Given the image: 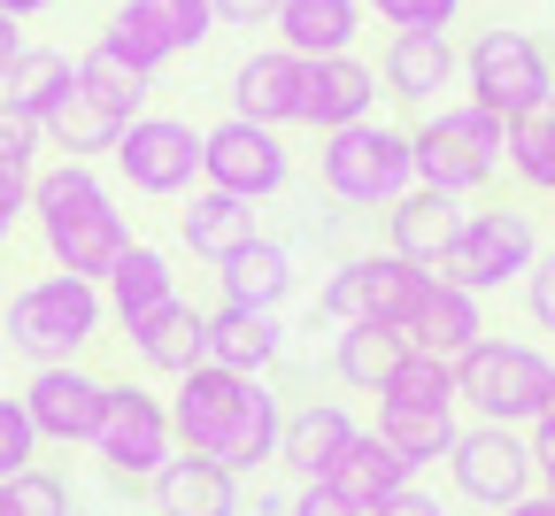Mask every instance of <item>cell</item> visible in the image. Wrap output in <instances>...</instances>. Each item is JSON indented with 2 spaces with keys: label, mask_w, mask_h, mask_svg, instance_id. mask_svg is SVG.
<instances>
[{
  "label": "cell",
  "mask_w": 555,
  "mask_h": 516,
  "mask_svg": "<svg viewBox=\"0 0 555 516\" xmlns=\"http://www.w3.org/2000/svg\"><path fill=\"white\" fill-rule=\"evenodd\" d=\"M448 478H455L463 501H478V508L502 516L509 501L532 493V448H525V431H509V424H463L455 448H448Z\"/></svg>",
  "instance_id": "12"
},
{
  "label": "cell",
  "mask_w": 555,
  "mask_h": 516,
  "mask_svg": "<svg viewBox=\"0 0 555 516\" xmlns=\"http://www.w3.org/2000/svg\"><path fill=\"white\" fill-rule=\"evenodd\" d=\"M555 401V354H540L532 339H494L486 332L463 362H455V409H470L478 424H509L532 431Z\"/></svg>",
  "instance_id": "3"
},
{
  "label": "cell",
  "mask_w": 555,
  "mask_h": 516,
  "mask_svg": "<svg viewBox=\"0 0 555 516\" xmlns=\"http://www.w3.org/2000/svg\"><path fill=\"white\" fill-rule=\"evenodd\" d=\"M286 354V332L278 317H255V309H208V362L217 371H240V378H270V362Z\"/></svg>",
  "instance_id": "29"
},
{
  "label": "cell",
  "mask_w": 555,
  "mask_h": 516,
  "mask_svg": "<svg viewBox=\"0 0 555 516\" xmlns=\"http://www.w3.org/2000/svg\"><path fill=\"white\" fill-rule=\"evenodd\" d=\"M93 455H101V478L124 486V493H147L163 478V463L178 455V431H170V401L139 378H108V401H101V424H93Z\"/></svg>",
  "instance_id": "5"
},
{
  "label": "cell",
  "mask_w": 555,
  "mask_h": 516,
  "mask_svg": "<svg viewBox=\"0 0 555 516\" xmlns=\"http://www.w3.org/2000/svg\"><path fill=\"white\" fill-rule=\"evenodd\" d=\"M170 431L178 455H201L232 478H255L278 463V431H286V401L270 378H240L217 362H193L185 378H170Z\"/></svg>",
  "instance_id": "1"
},
{
  "label": "cell",
  "mask_w": 555,
  "mask_h": 516,
  "mask_svg": "<svg viewBox=\"0 0 555 516\" xmlns=\"http://www.w3.org/2000/svg\"><path fill=\"white\" fill-rule=\"evenodd\" d=\"M39 155H47V139H39V124H31L24 108H9V101H0V170H16V178H31V170H39Z\"/></svg>",
  "instance_id": "40"
},
{
  "label": "cell",
  "mask_w": 555,
  "mask_h": 516,
  "mask_svg": "<svg viewBox=\"0 0 555 516\" xmlns=\"http://www.w3.org/2000/svg\"><path fill=\"white\" fill-rule=\"evenodd\" d=\"M16 401H24L31 431H39V448H93V424H101L108 378H93L86 362H39Z\"/></svg>",
  "instance_id": "13"
},
{
  "label": "cell",
  "mask_w": 555,
  "mask_h": 516,
  "mask_svg": "<svg viewBox=\"0 0 555 516\" xmlns=\"http://www.w3.org/2000/svg\"><path fill=\"white\" fill-rule=\"evenodd\" d=\"M47 448H39V431H31V416H24V401L16 394H0V478H16V470H31Z\"/></svg>",
  "instance_id": "39"
},
{
  "label": "cell",
  "mask_w": 555,
  "mask_h": 516,
  "mask_svg": "<svg viewBox=\"0 0 555 516\" xmlns=\"http://www.w3.org/2000/svg\"><path fill=\"white\" fill-rule=\"evenodd\" d=\"M78 78H86V86H93V93H101L124 124H131V116H147V101H155V78H147L139 62H124L108 39H93V47L78 54Z\"/></svg>",
  "instance_id": "33"
},
{
  "label": "cell",
  "mask_w": 555,
  "mask_h": 516,
  "mask_svg": "<svg viewBox=\"0 0 555 516\" xmlns=\"http://www.w3.org/2000/svg\"><path fill=\"white\" fill-rule=\"evenodd\" d=\"M416 354H440V362H463L478 339H486V301L478 293H463V285H448V278H433V293H425V309L409 317V332H401Z\"/></svg>",
  "instance_id": "24"
},
{
  "label": "cell",
  "mask_w": 555,
  "mask_h": 516,
  "mask_svg": "<svg viewBox=\"0 0 555 516\" xmlns=\"http://www.w3.org/2000/svg\"><path fill=\"white\" fill-rule=\"evenodd\" d=\"M409 354V339L401 332H378V324H339V339H332V378L347 386V394H378L386 378H393V362Z\"/></svg>",
  "instance_id": "30"
},
{
  "label": "cell",
  "mask_w": 555,
  "mask_h": 516,
  "mask_svg": "<svg viewBox=\"0 0 555 516\" xmlns=\"http://www.w3.org/2000/svg\"><path fill=\"white\" fill-rule=\"evenodd\" d=\"M116 170H124V185L139 193V201H185L193 185H201V131L185 124V116H163V108H147V116H131L124 131H116Z\"/></svg>",
  "instance_id": "11"
},
{
  "label": "cell",
  "mask_w": 555,
  "mask_h": 516,
  "mask_svg": "<svg viewBox=\"0 0 555 516\" xmlns=\"http://www.w3.org/2000/svg\"><path fill=\"white\" fill-rule=\"evenodd\" d=\"M201 185L208 193H232V201H278L294 185V155H286V131L270 124H247V116H224L201 131Z\"/></svg>",
  "instance_id": "10"
},
{
  "label": "cell",
  "mask_w": 555,
  "mask_h": 516,
  "mask_svg": "<svg viewBox=\"0 0 555 516\" xmlns=\"http://www.w3.org/2000/svg\"><path fill=\"white\" fill-rule=\"evenodd\" d=\"M147 501H155V516H247L240 478L217 470V463H201V455H170L163 478L147 486Z\"/></svg>",
  "instance_id": "26"
},
{
  "label": "cell",
  "mask_w": 555,
  "mask_h": 516,
  "mask_svg": "<svg viewBox=\"0 0 555 516\" xmlns=\"http://www.w3.org/2000/svg\"><path fill=\"white\" fill-rule=\"evenodd\" d=\"M363 431V416L347 409V401H301L286 409V431H278V463L294 470V486H317L339 455H347V439Z\"/></svg>",
  "instance_id": "19"
},
{
  "label": "cell",
  "mask_w": 555,
  "mask_h": 516,
  "mask_svg": "<svg viewBox=\"0 0 555 516\" xmlns=\"http://www.w3.org/2000/svg\"><path fill=\"white\" fill-rule=\"evenodd\" d=\"M463 86L486 116H532L540 101H555V54L525 31V24H478L463 47Z\"/></svg>",
  "instance_id": "6"
},
{
  "label": "cell",
  "mask_w": 555,
  "mask_h": 516,
  "mask_svg": "<svg viewBox=\"0 0 555 516\" xmlns=\"http://www.w3.org/2000/svg\"><path fill=\"white\" fill-rule=\"evenodd\" d=\"M163 9H170V31H178V54H201L217 39V9L208 0H163Z\"/></svg>",
  "instance_id": "42"
},
{
  "label": "cell",
  "mask_w": 555,
  "mask_h": 516,
  "mask_svg": "<svg viewBox=\"0 0 555 516\" xmlns=\"http://www.w3.org/2000/svg\"><path fill=\"white\" fill-rule=\"evenodd\" d=\"M101 301H108V324H116V332H131V324H147L155 309H170V301H178L170 255L147 247V240H131V255H124V262L108 270V285H101Z\"/></svg>",
  "instance_id": "25"
},
{
  "label": "cell",
  "mask_w": 555,
  "mask_h": 516,
  "mask_svg": "<svg viewBox=\"0 0 555 516\" xmlns=\"http://www.w3.org/2000/svg\"><path fill=\"white\" fill-rule=\"evenodd\" d=\"M448 124H455V131L478 146V155L494 163V170H502V155H509V124H502V116H486L478 101H455V108H448Z\"/></svg>",
  "instance_id": "41"
},
{
  "label": "cell",
  "mask_w": 555,
  "mask_h": 516,
  "mask_svg": "<svg viewBox=\"0 0 555 516\" xmlns=\"http://www.w3.org/2000/svg\"><path fill=\"white\" fill-rule=\"evenodd\" d=\"M547 232H555V201H547Z\"/></svg>",
  "instance_id": "52"
},
{
  "label": "cell",
  "mask_w": 555,
  "mask_h": 516,
  "mask_svg": "<svg viewBox=\"0 0 555 516\" xmlns=\"http://www.w3.org/2000/svg\"><path fill=\"white\" fill-rule=\"evenodd\" d=\"M502 516H555V493H540V486H532V493H525V501H509Z\"/></svg>",
  "instance_id": "50"
},
{
  "label": "cell",
  "mask_w": 555,
  "mask_h": 516,
  "mask_svg": "<svg viewBox=\"0 0 555 516\" xmlns=\"http://www.w3.org/2000/svg\"><path fill=\"white\" fill-rule=\"evenodd\" d=\"M131 354H139V371H155V378H185L193 362H208V309H193L185 293L170 309H155L147 324H131L124 332Z\"/></svg>",
  "instance_id": "23"
},
{
  "label": "cell",
  "mask_w": 555,
  "mask_h": 516,
  "mask_svg": "<svg viewBox=\"0 0 555 516\" xmlns=\"http://www.w3.org/2000/svg\"><path fill=\"white\" fill-rule=\"evenodd\" d=\"M455 224H463V201L409 185V193L386 208V255H401V262H416V270L440 278V262H448V247H455Z\"/></svg>",
  "instance_id": "21"
},
{
  "label": "cell",
  "mask_w": 555,
  "mask_h": 516,
  "mask_svg": "<svg viewBox=\"0 0 555 516\" xmlns=\"http://www.w3.org/2000/svg\"><path fill=\"white\" fill-rule=\"evenodd\" d=\"M101 39H108L124 62H139L147 78H163V69L178 62V31H170V9H163V0H124Z\"/></svg>",
  "instance_id": "32"
},
{
  "label": "cell",
  "mask_w": 555,
  "mask_h": 516,
  "mask_svg": "<svg viewBox=\"0 0 555 516\" xmlns=\"http://www.w3.org/2000/svg\"><path fill=\"white\" fill-rule=\"evenodd\" d=\"M217 285H224V309L278 317V309H286V293H294V247L286 240H255V247H240L217 270Z\"/></svg>",
  "instance_id": "28"
},
{
  "label": "cell",
  "mask_w": 555,
  "mask_h": 516,
  "mask_svg": "<svg viewBox=\"0 0 555 516\" xmlns=\"http://www.w3.org/2000/svg\"><path fill=\"white\" fill-rule=\"evenodd\" d=\"M386 448L409 463V470H433V463H448V448H455V409H386L378 401V424H371Z\"/></svg>",
  "instance_id": "31"
},
{
  "label": "cell",
  "mask_w": 555,
  "mask_h": 516,
  "mask_svg": "<svg viewBox=\"0 0 555 516\" xmlns=\"http://www.w3.org/2000/svg\"><path fill=\"white\" fill-rule=\"evenodd\" d=\"M108 332V301H101V285L86 278H69V270H47L31 285L9 293V347L31 362H86V347Z\"/></svg>",
  "instance_id": "4"
},
{
  "label": "cell",
  "mask_w": 555,
  "mask_h": 516,
  "mask_svg": "<svg viewBox=\"0 0 555 516\" xmlns=\"http://www.w3.org/2000/svg\"><path fill=\"white\" fill-rule=\"evenodd\" d=\"M31 224H39L47 262L69 270V278H86V285H108V270L139 240L131 216L108 193V178L93 163H62V155L47 170H31Z\"/></svg>",
  "instance_id": "2"
},
{
  "label": "cell",
  "mask_w": 555,
  "mask_h": 516,
  "mask_svg": "<svg viewBox=\"0 0 555 516\" xmlns=\"http://www.w3.org/2000/svg\"><path fill=\"white\" fill-rule=\"evenodd\" d=\"M54 9V0H0V16H9V24H31V16H47Z\"/></svg>",
  "instance_id": "51"
},
{
  "label": "cell",
  "mask_w": 555,
  "mask_h": 516,
  "mask_svg": "<svg viewBox=\"0 0 555 516\" xmlns=\"http://www.w3.org/2000/svg\"><path fill=\"white\" fill-rule=\"evenodd\" d=\"M378 86H386V101L433 116V108H448V86H463V47L448 31H393L378 54Z\"/></svg>",
  "instance_id": "14"
},
{
  "label": "cell",
  "mask_w": 555,
  "mask_h": 516,
  "mask_svg": "<svg viewBox=\"0 0 555 516\" xmlns=\"http://www.w3.org/2000/svg\"><path fill=\"white\" fill-rule=\"evenodd\" d=\"M525 309H532L540 332H555V247H540L532 270H525Z\"/></svg>",
  "instance_id": "43"
},
{
  "label": "cell",
  "mask_w": 555,
  "mask_h": 516,
  "mask_svg": "<svg viewBox=\"0 0 555 516\" xmlns=\"http://www.w3.org/2000/svg\"><path fill=\"white\" fill-rule=\"evenodd\" d=\"M525 448H532V486L555 493V416H540V424L525 431Z\"/></svg>",
  "instance_id": "46"
},
{
  "label": "cell",
  "mask_w": 555,
  "mask_h": 516,
  "mask_svg": "<svg viewBox=\"0 0 555 516\" xmlns=\"http://www.w3.org/2000/svg\"><path fill=\"white\" fill-rule=\"evenodd\" d=\"M547 416H555V401H547Z\"/></svg>",
  "instance_id": "53"
},
{
  "label": "cell",
  "mask_w": 555,
  "mask_h": 516,
  "mask_svg": "<svg viewBox=\"0 0 555 516\" xmlns=\"http://www.w3.org/2000/svg\"><path fill=\"white\" fill-rule=\"evenodd\" d=\"M0 486H9V508H16V516H69V478L47 470V463L16 470V478H0Z\"/></svg>",
  "instance_id": "37"
},
{
  "label": "cell",
  "mask_w": 555,
  "mask_h": 516,
  "mask_svg": "<svg viewBox=\"0 0 555 516\" xmlns=\"http://www.w3.org/2000/svg\"><path fill=\"white\" fill-rule=\"evenodd\" d=\"M363 9L386 31H448V24H463V0H363Z\"/></svg>",
  "instance_id": "38"
},
{
  "label": "cell",
  "mask_w": 555,
  "mask_h": 516,
  "mask_svg": "<svg viewBox=\"0 0 555 516\" xmlns=\"http://www.w3.org/2000/svg\"><path fill=\"white\" fill-rule=\"evenodd\" d=\"M509 178L525 185V193H547L555 201V101H540L532 116H517L509 124Z\"/></svg>",
  "instance_id": "34"
},
{
  "label": "cell",
  "mask_w": 555,
  "mask_h": 516,
  "mask_svg": "<svg viewBox=\"0 0 555 516\" xmlns=\"http://www.w3.org/2000/svg\"><path fill=\"white\" fill-rule=\"evenodd\" d=\"M69 69H78V62H69V54H54V47H24L16 62H9V78H0V101H9V108H39L62 78H69Z\"/></svg>",
  "instance_id": "36"
},
{
  "label": "cell",
  "mask_w": 555,
  "mask_h": 516,
  "mask_svg": "<svg viewBox=\"0 0 555 516\" xmlns=\"http://www.w3.org/2000/svg\"><path fill=\"white\" fill-rule=\"evenodd\" d=\"M317 185L339 208H393L416 185V155H409V131L401 124H356V131H332L317 139Z\"/></svg>",
  "instance_id": "7"
},
{
  "label": "cell",
  "mask_w": 555,
  "mask_h": 516,
  "mask_svg": "<svg viewBox=\"0 0 555 516\" xmlns=\"http://www.w3.org/2000/svg\"><path fill=\"white\" fill-rule=\"evenodd\" d=\"M371 516H448V508H440V501H433L425 486H401V493H386V501H378Z\"/></svg>",
  "instance_id": "48"
},
{
  "label": "cell",
  "mask_w": 555,
  "mask_h": 516,
  "mask_svg": "<svg viewBox=\"0 0 555 516\" xmlns=\"http://www.w3.org/2000/svg\"><path fill=\"white\" fill-rule=\"evenodd\" d=\"M31 124H39V139L54 146L62 163H101L108 146H116V131H124V116H116V108L78 78V69H69V78L31 108Z\"/></svg>",
  "instance_id": "16"
},
{
  "label": "cell",
  "mask_w": 555,
  "mask_h": 516,
  "mask_svg": "<svg viewBox=\"0 0 555 516\" xmlns=\"http://www.w3.org/2000/svg\"><path fill=\"white\" fill-rule=\"evenodd\" d=\"M532 255H540V232H532L525 208H509V201H494V208H463V224H455V247H448L440 278L486 301V293H502V285H525Z\"/></svg>",
  "instance_id": "9"
},
{
  "label": "cell",
  "mask_w": 555,
  "mask_h": 516,
  "mask_svg": "<svg viewBox=\"0 0 555 516\" xmlns=\"http://www.w3.org/2000/svg\"><path fill=\"white\" fill-rule=\"evenodd\" d=\"M425 293H433V270H416L401 255H347L324 293H317V309L324 324H378V332H409V317L425 309Z\"/></svg>",
  "instance_id": "8"
},
{
  "label": "cell",
  "mask_w": 555,
  "mask_h": 516,
  "mask_svg": "<svg viewBox=\"0 0 555 516\" xmlns=\"http://www.w3.org/2000/svg\"><path fill=\"white\" fill-rule=\"evenodd\" d=\"M363 24H371L363 0H286L270 31H278V47H286V54L324 62V54H356Z\"/></svg>",
  "instance_id": "22"
},
{
  "label": "cell",
  "mask_w": 555,
  "mask_h": 516,
  "mask_svg": "<svg viewBox=\"0 0 555 516\" xmlns=\"http://www.w3.org/2000/svg\"><path fill=\"white\" fill-rule=\"evenodd\" d=\"M378 101H386L378 62H363V54H324V62H309V86H301V124H309L317 139H332V131L371 124V116H378Z\"/></svg>",
  "instance_id": "15"
},
{
  "label": "cell",
  "mask_w": 555,
  "mask_h": 516,
  "mask_svg": "<svg viewBox=\"0 0 555 516\" xmlns=\"http://www.w3.org/2000/svg\"><path fill=\"white\" fill-rule=\"evenodd\" d=\"M31 216V178H16V170H0V247L16 240V224Z\"/></svg>",
  "instance_id": "44"
},
{
  "label": "cell",
  "mask_w": 555,
  "mask_h": 516,
  "mask_svg": "<svg viewBox=\"0 0 555 516\" xmlns=\"http://www.w3.org/2000/svg\"><path fill=\"white\" fill-rule=\"evenodd\" d=\"M378 401H386V409H455V362L409 347V354L393 362V378L378 386Z\"/></svg>",
  "instance_id": "35"
},
{
  "label": "cell",
  "mask_w": 555,
  "mask_h": 516,
  "mask_svg": "<svg viewBox=\"0 0 555 516\" xmlns=\"http://www.w3.org/2000/svg\"><path fill=\"white\" fill-rule=\"evenodd\" d=\"M286 516H363V508H347V501H339V493H332V486L317 478V486H294Z\"/></svg>",
  "instance_id": "47"
},
{
  "label": "cell",
  "mask_w": 555,
  "mask_h": 516,
  "mask_svg": "<svg viewBox=\"0 0 555 516\" xmlns=\"http://www.w3.org/2000/svg\"><path fill=\"white\" fill-rule=\"evenodd\" d=\"M24 54V24H9V16H0V78H9V62Z\"/></svg>",
  "instance_id": "49"
},
{
  "label": "cell",
  "mask_w": 555,
  "mask_h": 516,
  "mask_svg": "<svg viewBox=\"0 0 555 516\" xmlns=\"http://www.w3.org/2000/svg\"><path fill=\"white\" fill-rule=\"evenodd\" d=\"M301 86H309V62H301V54H286V47H255V54L232 69L224 93H232V116L286 131V124H301Z\"/></svg>",
  "instance_id": "17"
},
{
  "label": "cell",
  "mask_w": 555,
  "mask_h": 516,
  "mask_svg": "<svg viewBox=\"0 0 555 516\" xmlns=\"http://www.w3.org/2000/svg\"><path fill=\"white\" fill-rule=\"evenodd\" d=\"M324 486H332V493H339L347 508H363V516H371V508H378L386 493L416 486V470H409V463H401V455L386 448V439H378V431L363 424L356 439H347V455H339V463L324 470Z\"/></svg>",
  "instance_id": "27"
},
{
  "label": "cell",
  "mask_w": 555,
  "mask_h": 516,
  "mask_svg": "<svg viewBox=\"0 0 555 516\" xmlns=\"http://www.w3.org/2000/svg\"><path fill=\"white\" fill-rule=\"evenodd\" d=\"M208 9H217V31H224V24L255 31V24H278V9H286V0H208Z\"/></svg>",
  "instance_id": "45"
},
{
  "label": "cell",
  "mask_w": 555,
  "mask_h": 516,
  "mask_svg": "<svg viewBox=\"0 0 555 516\" xmlns=\"http://www.w3.org/2000/svg\"><path fill=\"white\" fill-rule=\"evenodd\" d=\"M409 155H416V185L425 193H448V201H478L494 185V163L478 155V146L448 124V108H433L425 124L409 131Z\"/></svg>",
  "instance_id": "18"
},
{
  "label": "cell",
  "mask_w": 555,
  "mask_h": 516,
  "mask_svg": "<svg viewBox=\"0 0 555 516\" xmlns=\"http://www.w3.org/2000/svg\"><path fill=\"white\" fill-rule=\"evenodd\" d=\"M178 240H185L208 270H224L240 247H255V240H262V208H255V201H232V193L193 185V193H185V208H178Z\"/></svg>",
  "instance_id": "20"
}]
</instances>
